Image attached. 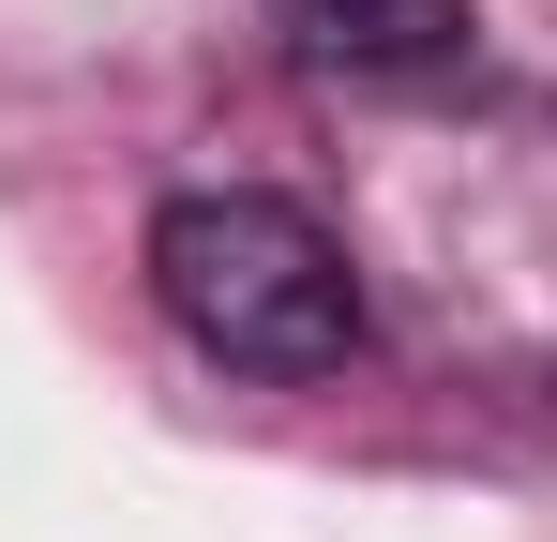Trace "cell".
<instances>
[{
  "mask_svg": "<svg viewBox=\"0 0 557 542\" xmlns=\"http://www.w3.org/2000/svg\"><path fill=\"white\" fill-rule=\"evenodd\" d=\"M272 30L301 61H347V76H407L467 30V0H272Z\"/></svg>",
  "mask_w": 557,
  "mask_h": 542,
  "instance_id": "obj_2",
  "label": "cell"
},
{
  "mask_svg": "<svg viewBox=\"0 0 557 542\" xmlns=\"http://www.w3.org/2000/svg\"><path fill=\"white\" fill-rule=\"evenodd\" d=\"M151 286L211 361L242 377H332L362 347V286L332 257V226L301 196H257V181H211V196H166L151 211Z\"/></svg>",
  "mask_w": 557,
  "mask_h": 542,
  "instance_id": "obj_1",
  "label": "cell"
}]
</instances>
